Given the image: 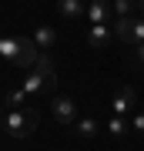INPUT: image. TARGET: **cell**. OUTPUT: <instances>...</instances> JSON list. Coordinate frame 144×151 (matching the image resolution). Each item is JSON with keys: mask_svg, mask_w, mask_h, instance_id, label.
Listing matches in <instances>:
<instances>
[{"mask_svg": "<svg viewBox=\"0 0 144 151\" xmlns=\"http://www.w3.org/2000/svg\"><path fill=\"white\" fill-rule=\"evenodd\" d=\"M54 87H57V70H54V60L47 54H40L37 67H30V77L24 81L20 91L27 97H54Z\"/></svg>", "mask_w": 144, "mask_h": 151, "instance_id": "cell-2", "label": "cell"}, {"mask_svg": "<svg viewBox=\"0 0 144 151\" xmlns=\"http://www.w3.org/2000/svg\"><path fill=\"white\" fill-rule=\"evenodd\" d=\"M131 131H134V134H144V111H134L131 114Z\"/></svg>", "mask_w": 144, "mask_h": 151, "instance_id": "cell-16", "label": "cell"}, {"mask_svg": "<svg viewBox=\"0 0 144 151\" xmlns=\"http://www.w3.org/2000/svg\"><path fill=\"white\" fill-rule=\"evenodd\" d=\"M134 104H138V91H134V87H121V91L114 94L111 108H114V114H121V118H131Z\"/></svg>", "mask_w": 144, "mask_h": 151, "instance_id": "cell-5", "label": "cell"}, {"mask_svg": "<svg viewBox=\"0 0 144 151\" xmlns=\"http://www.w3.org/2000/svg\"><path fill=\"white\" fill-rule=\"evenodd\" d=\"M114 37V30H107V24H91V30H87V44L91 47H107V40Z\"/></svg>", "mask_w": 144, "mask_h": 151, "instance_id": "cell-8", "label": "cell"}, {"mask_svg": "<svg viewBox=\"0 0 144 151\" xmlns=\"http://www.w3.org/2000/svg\"><path fill=\"white\" fill-rule=\"evenodd\" d=\"M138 17H144V0H138Z\"/></svg>", "mask_w": 144, "mask_h": 151, "instance_id": "cell-17", "label": "cell"}, {"mask_svg": "<svg viewBox=\"0 0 144 151\" xmlns=\"http://www.w3.org/2000/svg\"><path fill=\"white\" fill-rule=\"evenodd\" d=\"M34 44H37L44 54H47L54 44H57V30H54V27H47V24H40V27L34 30Z\"/></svg>", "mask_w": 144, "mask_h": 151, "instance_id": "cell-10", "label": "cell"}, {"mask_svg": "<svg viewBox=\"0 0 144 151\" xmlns=\"http://www.w3.org/2000/svg\"><path fill=\"white\" fill-rule=\"evenodd\" d=\"M131 67L134 70H144V40L134 44V54H131Z\"/></svg>", "mask_w": 144, "mask_h": 151, "instance_id": "cell-15", "label": "cell"}, {"mask_svg": "<svg viewBox=\"0 0 144 151\" xmlns=\"http://www.w3.org/2000/svg\"><path fill=\"white\" fill-rule=\"evenodd\" d=\"M114 14L117 17H134L138 14V0H114Z\"/></svg>", "mask_w": 144, "mask_h": 151, "instance_id": "cell-13", "label": "cell"}, {"mask_svg": "<svg viewBox=\"0 0 144 151\" xmlns=\"http://www.w3.org/2000/svg\"><path fill=\"white\" fill-rule=\"evenodd\" d=\"M107 131H111L114 138H124L131 131V118H121V114H114L111 121H107Z\"/></svg>", "mask_w": 144, "mask_h": 151, "instance_id": "cell-12", "label": "cell"}, {"mask_svg": "<svg viewBox=\"0 0 144 151\" xmlns=\"http://www.w3.org/2000/svg\"><path fill=\"white\" fill-rule=\"evenodd\" d=\"M0 128H4V118H0Z\"/></svg>", "mask_w": 144, "mask_h": 151, "instance_id": "cell-18", "label": "cell"}, {"mask_svg": "<svg viewBox=\"0 0 144 151\" xmlns=\"http://www.w3.org/2000/svg\"><path fill=\"white\" fill-rule=\"evenodd\" d=\"M50 108H54V118H57L60 124H74V121H77V108H74L70 97L54 94V97H50Z\"/></svg>", "mask_w": 144, "mask_h": 151, "instance_id": "cell-6", "label": "cell"}, {"mask_svg": "<svg viewBox=\"0 0 144 151\" xmlns=\"http://www.w3.org/2000/svg\"><path fill=\"white\" fill-rule=\"evenodd\" d=\"M57 10H60V17H67V20H80V17H87V7L80 4V0H57Z\"/></svg>", "mask_w": 144, "mask_h": 151, "instance_id": "cell-9", "label": "cell"}, {"mask_svg": "<svg viewBox=\"0 0 144 151\" xmlns=\"http://www.w3.org/2000/svg\"><path fill=\"white\" fill-rule=\"evenodd\" d=\"M114 37L124 44H141L144 40V17H117L114 20Z\"/></svg>", "mask_w": 144, "mask_h": 151, "instance_id": "cell-4", "label": "cell"}, {"mask_svg": "<svg viewBox=\"0 0 144 151\" xmlns=\"http://www.w3.org/2000/svg\"><path fill=\"white\" fill-rule=\"evenodd\" d=\"M40 54H44V50L34 44V37L27 40V37H10V34H0V57L10 60V64H17V67H37Z\"/></svg>", "mask_w": 144, "mask_h": 151, "instance_id": "cell-1", "label": "cell"}, {"mask_svg": "<svg viewBox=\"0 0 144 151\" xmlns=\"http://www.w3.org/2000/svg\"><path fill=\"white\" fill-rule=\"evenodd\" d=\"M74 131L80 138H94L101 131V124H97V118H80V121H74Z\"/></svg>", "mask_w": 144, "mask_h": 151, "instance_id": "cell-11", "label": "cell"}, {"mask_svg": "<svg viewBox=\"0 0 144 151\" xmlns=\"http://www.w3.org/2000/svg\"><path fill=\"white\" fill-rule=\"evenodd\" d=\"M111 10H114V7L107 4V0H91V4H87V20H91V24H107Z\"/></svg>", "mask_w": 144, "mask_h": 151, "instance_id": "cell-7", "label": "cell"}, {"mask_svg": "<svg viewBox=\"0 0 144 151\" xmlns=\"http://www.w3.org/2000/svg\"><path fill=\"white\" fill-rule=\"evenodd\" d=\"M37 121H40L37 108H10L4 114V131L10 138H30L34 128H37Z\"/></svg>", "mask_w": 144, "mask_h": 151, "instance_id": "cell-3", "label": "cell"}, {"mask_svg": "<svg viewBox=\"0 0 144 151\" xmlns=\"http://www.w3.org/2000/svg\"><path fill=\"white\" fill-rule=\"evenodd\" d=\"M0 104H7V108H24V104H27V94L24 91H10V94L0 97Z\"/></svg>", "mask_w": 144, "mask_h": 151, "instance_id": "cell-14", "label": "cell"}]
</instances>
